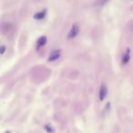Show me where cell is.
Returning a JSON list of instances; mask_svg holds the SVG:
<instances>
[{"label":"cell","instance_id":"6da1fadb","mask_svg":"<svg viewBox=\"0 0 133 133\" xmlns=\"http://www.w3.org/2000/svg\"><path fill=\"white\" fill-rule=\"evenodd\" d=\"M108 92H109V90H108V86H107L106 83H102L100 85V92H99V98H100V101H102L106 99L107 95H108Z\"/></svg>","mask_w":133,"mask_h":133},{"label":"cell","instance_id":"7a4b0ae2","mask_svg":"<svg viewBox=\"0 0 133 133\" xmlns=\"http://www.w3.org/2000/svg\"><path fill=\"white\" fill-rule=\"evenodd\" d=\"M79 25L77 24H74L71 26V29H70L69 33H68V36L67 37L68 38H74L75 36H77V35L79 34Z\"/></svg>","mask_w":133,"mask_h":133},{"label":"cell","instance_id":"3957f363","mask_svg":"<svg viewBox=\"0 0 133 133\" xmlns=\"http://www.w3.org/2000/svg\"><path fill=\"white\" fill-rule=\"evenodd\" d=\"M60 56V50H56L50 53L49 57V62H54L56 60H58Z\"/></svg>","mask_w":133,"mask_h":133},{"label":"cell","instance_id":"277c9868","mask_svg":"<svg viewBox=\"0 0 133 133\" xmlns=\"http://www.w3.org/2000/svg\"><path fill=\"white\" fill-rule=\"evenodd\" d=\"M130 50L128 48L127 51H126V53L123 54L121 62H122V64H127L128 62H130Z\"/></svg>","mask_w":133,"mask_h":133},{"label":"cell","instance_id":"5b68a950","mask_svg":"<svg viewBox=\"0 0 133 133\" xmlns=\"http://www.w3.org/2000/svg\"><path fill=\"white\" fill-rule=\"evenodd\" d=\"M46 10H42V11H40V12L36 13V15H34V18L36 19V20H41L43 18L46 16Z\"/></svg>","mask_w":133,"mask_h":133},{"label":"cell","instance_id":"8992f818","mask_svg":"<svg viewBox=\"0 0 133 133\" xmlns=\"http://www.w3.org/2000/svg\"><path fill=\"white\" fill-rule=\"evenodd\" d=\"M46 43H47V37L46 36H41L38 40H37V46L39 47V46H43V45H45Z\"/></svg>","mask_w":133,"mask_h":133},{"label":"cell","instance_id":"52a82bcc","mask_svg":"<svg viewBox=\"0 0 133 133\" xmlns=\"http://www.w3.org/2000/svg\"><path fill=\"white\" fill-rule=\"evenodd\" d=\"M107 2H108V0H100L98 4H99L100 6H103V5H104V4H106Z\"/></svg>","mask_w":133,"mask_h":133},{"label":"cell","instance_id":"ba28073f","mask_svg":"<svg viewBox=\"0 0 133 133\" xmlns=\"http://www.w3.org/2000/svg\"><path fill=\"white\" fill-rule=\"evenodd\" d=\"M5 50H6V46H5V45H2V47H1V53H2V54L5 53Z\"/></svg>","mask_w":133,"mask_h":133},{"label":"cell","instance_id":"9c48e42d","mask_svg":"<svg viewBox=\"0 0 133 133\" xmlns=\"http://www.w3.org/2000/svg\"><path fill=\"white\" fill-rule=\"evenodd\" d=\"M6 133H10V132H9V131H6Z\"/></svg>","mask_w":133,"mask_h":133}]
</instances>
